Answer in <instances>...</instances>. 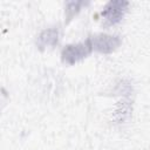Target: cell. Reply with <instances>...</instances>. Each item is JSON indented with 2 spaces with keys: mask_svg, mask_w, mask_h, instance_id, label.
I'll use <instances>...</instances> for the list:
<instances>
[{
  "mask_svg": "<svg viewBox=\"0 0 150 150\" xmlns=\"http://www.w3.org/2000/svg\"><path fill=\"white\" fill-rule=\"evenodd\" d=\"M93 50L94 48H93L91 40L90 38H88L82 42L67 45L61 52V60L63 63L71 66L82 61L87 56H89Z\"/></svg>",
  "mask_w": 150,
  "mask_h": 150,
  "instance_id": "1",
  "label": "cell"
},
{
  "mask_svg": "<svg viewBox=\"0 0 150 150\" xmlns=\"http://www.w3.org/2000/svg\"><path fill=\"white\" fill-rule=\"evenodd\" d=\"M128 6H129L128 1H123V0L109 1L103 7V11L100 13V15L103 18V25L105 27H109L118 23L122 20Z\"/></svg>",
  "mask_w": 150,
  "mask_h": 150,
  "instance_id": "2",
  "label": "cell"
},
{
  "mask_svg": "<svg viewBox=\"0 0 150 150\" xmlns=\"http://www.w3.org/2000/svg\"><path fill=\"white\" fill-rule=\"evenodd\" d=\"M93 43L94 50L101 54H110L115 52L122 43V40L118 35H109V34H95L89 36Z\"/></svg>",
  "mask_w": 150,
  "mask_h": 150,
  "instance_id": "3",
  "label": "cell"
},
{
  "mask_svg": "<svg viewBox=\"0 0 150 150\" xmlns=\"http://www.w3.org/2000/svg\"><path fill=\"white\" fill-rule=\"evenodd\" d=\"M59 35L60 33L56 27H52V28H47L42 30L36 40V46L39 50L45 52L46 49L55 47L59 42Z\"/></svg>",
  "mask_w": 150,
  "mask_h": 150,
  "instance_id": "4",
  "label": "cell"
},
{
  "mask_svg": "<svg viewBox=\"0 0 150 150\" xmlns=\"http://www.w3.org/2000/svg\"><path fill=\"white\" fill-rule=\"evenodd\" d=\"M130 112H131V104H130V102L125 101V100L121 101L117 104V108H116L115 114H114V118L118 123L124 122L130 116Z\"/></svg>",
  "mask_w": 150,
  "mask_h": 150,
  "instance_id": "5",
  "label": "cell"
},
{
  "mask_svg": "<svg viewBox=\"0 0 150 150\" xmlns=\"http://www.w3.org/2000/svg\"><path fill=\"white\" fill-rule=\"evenodd\" d=\"M83 5H84L83 1H68L64 8V22L68 23L80 12Z\"/></svg>",
  "mask_w": 150,
  "mask_h": 150,
  "instance_id": "6",
  "label": "cell"
}]
</instances>
